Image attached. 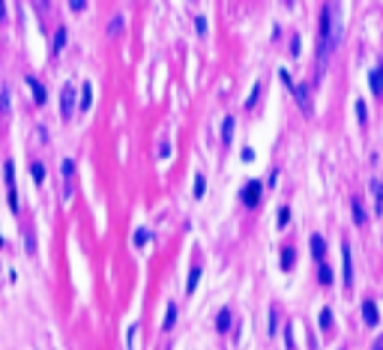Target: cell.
Wrapping results in <instances>:
<instances>
[{
    "label": "cell",
    "mask_w": 383,
    "mask_h": 350,
    "mask_svg": "<svg viewBox=\"0 0 383 350\" xmlns=\"http://www.w3.org/2000/svg\"><path fill=\"white\" fill-rule=\"evenodd\" d=\"M341 260H344V287H353V260H351V246H341Z\"/></svg>",
    "instance_id": "obj_3"
},
{
    "label": "cell",
    "mask_w": 383,
    "mask_h": 350,
    "mask_svg": "<svg viewBox=\"0 0 383 350\" xmlns=\"http://www.w3.org/2000/svg\"><path fill=\"white\" fill-rule=\"evenodd\" d=\"M0 246H3V237H0Z\"/></svg>",
    "instance_id": "obj_34"
},
{
    "label": "cell",
    "mask_w": 383,
    "mask_h": 350,
    "mask_svg": "<svg viewBox=\"0 0 383 350\" xmlns=\"http://www.w3.org/2000/svg\"><path fill=\"white\" fill-rule=\"evenodd\" d=\"M90 105H93V87L84 84V87H81V111H87Z\"/></svg>",
    "instance_id": "obj_14"
},
{
    "label": "cell",
    "mask_w": 383,
    "mask_h": 350,
    "mask_svg": "<svg viewBox=\"0 0 383 350\" xmlns=\"http://www.w3.org/2000/svg\"><path fill=\"white\" fill-rule=\"evenodd\" d=\"M198 278H201V267H192V272H189V278H186V293H189V296L195 293V287H198Z\"/></svg>",
    "instance_id": "obj_11"
},
{
    "label": "cell",
    "mask_w": 383,
    "mask_h": 350,
    "mask_svg": "<svg viewBox=\"0 0 383 350\" xmlns=\"http://www.w3.org/2000/svg\"><path fill=\"white\" fill-rule=\"evenodd\" d=\"M66 45V27L57 30V36H54V54H60V48Z\"/></svg>",
    "instance_id": "obj_19"
},
{
    "label": "cell",
    "mask_w": 383,
    "mask_h": 350,
    "mask_svg": "<svg viewBox=\"0 0 383 350\" xmlns=\"http://www.w3.org/2000/svg\"><path fill=\"white\" fill-rule=\"evenodd\" d=\"M147 242H150V231H147V227H138V231H135V246L144 249Z\"/></svg>",
    "instance_id": "obj_15"
},
{
    "label": "cell",
    "mask_w": 383,
    "mask_h": 350,
    "mask_svg": "<svg viewBox=\"0 0 383 350\" xmlns=\"http://www.w3.org/2000/svg\"><path fill=\"white\" fill-rule=\"evenodd\" d=\"M293 260H297V252H293V249H285V252H282V270H290Z\"/></svg>",
    "instance_id": "obj_16"
},
{
    "label": "cell",
    "mask_w": 383,
    "mask_h": 350,
    "mask_svg": "<svg viewBox=\"0 0 383 350\" xmlns=\"http://www.w3.org/2000/svg\"><path fill=\"white\" fill-rule=\"evenodd\" d=\"M362 320L368 323V326H377L380 323V314H377L374 300H362Z\"/></svg>",
    "instance_id": "obj_4"
},
{
    "label": "cell",
    "mask_w": 383,
    "mask_h": 350,
    "mask_svg": "<svg viewBox=\"0 0 383 350\" xmlns=\"http://www.w3.org/2000/svg\"><path fill=\"white\" fill-rule=\"evenodd\" d=\"M356 117H359V123H365V120H368V111H365V102H362V99L356 102Z\"/></svg>",
    "instance_id": "obj_26"
},
{
    "label": "cell",
    "mask_w": 383,
    "mask_h": 350,
    "mask_svg": "<svg viewBox=\"0 0 383 350\" xmlns=\"http://www.w3.org/2000/svg\"><path fill=\"white\" fill-rule=\"evenodd\" d=\"M257 93H260V84H255V87H252V96H249V102H246V105H249V108H252V105L257 102Z\"/></svg>",
    "instance_id": "obj_27"
},
{
    "label": "cell",
    "mask_w": 383,
    "mask_h": 350,
    "mask_svg": "<svg viewBox=\"0 0 383 350\" xmlns=\"http://www.w3.org/2000/svg\"><path fill=\"white\" fill-rule=\"evenodd\" d=\"M290 51H293V57H300V36L290 39Z\"/></svg>",
    "instance_id": "obj_29"
},
{
    "label": "cell",
    "mask_w": 383,
    "mask_h": 350,
    "mask_svg": "<svg viewBox=\"0 0 383 350\" xmlns=\"http://www.w3.org/2000/svg\"><path fill=\"white\" fill-rule=\"evenodd\" d=\"M0 114H9V87L3 84V90H0Z\"/></svg>",
    "instance_id": "obj_18"
},
{
    "label": "cell",
    "mask_w": 383,
    "mask_h": 350,
    "mask_svg": "<svg viewBox=\"0 0 383 350\" xmlns=\"http://www.w3.org/2000/svg\"><path fill=\"white\" fill-rule=\"evenodd\" d=\"M135 332H138V326H129V335H126L129 341H126V347H135Z\"/></svg>",
    "instance_id": "obj_30"
},
{
    "label": "cell",
    "mask_w": 383,
    "mask_h": 350,
    "mask_svg": "<svg viewBox=\"0 0 383 350\" xmlns=\"http://www.w3.org/2000/svg\"><path fill=\"white\" fill-rule=\"evenodd\" d=\"M33 180H36V183H45V168H42L39 162H33Z\"/></svg>",
    "instance_id": "obj_22"
},
{
    "label": "cell",
    "mask_w": 383,
    "mask_h": 350,
    "mask_svg": "<svg viewBox=\"0 0 383 350\" xmlns=\"http://www.w3.org/2000/svg\"><path fill=\"white\" fill-rule=\"evenodd\" d=\"M72 105H75V90H72V84H63V90H60V117L63 120L72 117Z\"/></svg>",
    "instance_id": "obj_2"
},
{
    "label": "cell",
    "mask_w": 383,
    "mask_h": 350,
    "mask_svg": "<svg viewBox=\"0 0 383 350\" xmlns=\"http://www.w3.org/2000/svg\"><path fill=\"white\" fill-rule=\"evenodd\" d=\"M278 78L285 81V87H287V90H293V87H297V84H293V75L287 72V69H282V72H278Z\"/></svg>",
    "instance_id": "obj_23"
},
{
    "label": "cell",
    "mask_w": 383,
    "mask_h": 350,
    "mask_svg": "<svg viewBox=\"0 0 383 350\" xmlns=\"http://www.w3.org/2000/svg\"><path fill=\"white\" fill-rule=\"evenodd\" d=\"M368 84H371V93H374V96H380V69H371Z\"/></svg>",
    "instance_id": "obj_17"
},
{
    "label": "cell",
    "mask_w": 383,
    "mask_h": 350,
    "mask_svg": "<svg viewBox=\"0 0 383 350\" xmlns=\"http://www.w3.org/2000/svg\"><path fill=\"white\" fill-rule=\"evenodd\" d=\"M318 278H320V285H329V282H333V270H329L326 264H320V272H318Z\"/></svg>",
    "instance_id": "obj_20"
},
{
    "label": "cell",
    "mask_w": 383,
    "mask_h": 350,
    "mask_svg": "<svg viewBox=\"0 0 383 350\" xmlns=\"http://www.w3.org/2000/svg\"><path fill=\"white\" fill-rule=\"evenodd\" d=\"M231 138H234V117H224V123H222V144L228 147Z\"/></svg>",
    "instance_id": "obj_10"
},
{
    "label": "cell",
    "mask_w": 383,
    "mask_h": 350,
    "mask_svg": "<svg viewBox=\"0 0 383 350\" xmlns=\"http://www.w3.org/2000/svg\"><path fill=\"white\" fill-rule=\"evenodd\" d=\"M174 323H177V305L168 302V311H165V320H162V329H171Z\"/></svg>",
    "instance_id": "obj_13"
},
{
    "label": "cell",
    "mask_w": 383,
    "mask_h": 350,
    "mask_svg": "<svg viewBox=\"0 0 383 350\" xmlns=\"http://www.w3.org/2000/svg\"><path fill=\"white\" fill-rule=\"evenodd\" d=\"M287 222H290V209H287V207H282V209H278V224L287 227Z\"/></svg>",
    "instance_id": "obj_25"
},
{
    "label": "cell",
    "mask_w": 383,
    "mask_h": 350,
    "mask_svg": "<svg viewBox=\"0 0 383 350\" xmlns=\"http://www.w3.org/2000/svg\"><path fill=\"white\" fill-rule=\"evenodd\" d=\"M351 209H353V222H356V224H365V222H368V216H365V207H362L359 198L351 201Z\"/></svg>",
    "instance_id": "obj_7"
},
{
    "label": "cell",
    "mask_w": 383,
    "mask_h": 350,
    "mask_svg": "<svg viewBox=\"0 0 383 350\" xmlns=\"http://www.w3.org/2000/svg\"><path fill=\"white\" fill-rule=\"evenodd\" d=\"M239 198H242V204H246V207H257L260 198H264V183H260V180H249Z\"/></svg>",
    "instance_id": "obj_1"
},
{
    "label": "cell",
    "mask_w": 383,
    "mask_h": 350,
    "mask_svg": "<svg viewBox=\"0 0 383 350\" xmlns=\"http://www.w3.org/2000/svg\"><path fill=\"white\" fill-rule=\"evenodd\" d=\"M69 6H72V9H75V12H81V9H84V6H87V0H72V3H69Z\"/></svg>",
    "instance_id": "obj_31"
},
{
    "label": "cell",
    "mask_w": 383,
    "mask_h": 350,
    "mask_svg": "<svg viewBox=\"0 0 383 350\" xmlns=\"http://www.w3.org/2000/svg\"><path fill=\"white\" fill-rule=\"evenodd\" d=\"M216 329H219V332H228V329H231V311H228V308H222V311H219Z\"/></svg>",
    "instance_id": "obj_12"
},
{
    "label": "cell",
    "mask_w": 383,
    "mask_h": 350,
    "mask_svg": "<svg viewBox=\"0 0 383 350\" xmlns=\"http://www.w3.org/2000/svg\"><path fill=\"white\" fill-rule=\"evenodd\" d=\"M204 189H207V183H204V177L198 174V177H195V198H204Z\"/></svg>",
    "instance_id": "obj_24"
},
{
    "label": "cell",
    "mask_w": 383,
    "mask_h": 350,
    "mask_svg": "<svg viewBox=\"0 0 383 350\" xmlns=\"http://www.w3.org/2000/svg\"><path fill=\"white\" fill-rule=\"evenodd\" d=\"M371 350H383V341H374V347Z\"/></svg>",
    "instance_id": "obj_33"
},
{
    "label": "cell",
    "mask_w": 383,
    "mask_h": 350,
    "mask_svg": "<svg viewBox=\"0 0 383 350\" xmlns=\"http://www.w3.org/2000/svg\"><path fill=\"white\" fill-rule=\"evenodd\" d=\"M3 18H6V3L0 0V21H3Z\"/></svg>",
    "instance_id": "obj_32"
},
{
    "label": "cell",
    "mask_w": 383,
    "mask_h": 350,
    "mask_svg": "<svg viewBox=\"0 0 383 350\" xmlns=\"http://www.w3.org/2000/svg\"><path fill=\"white\" fill-rule=\"evenodd\" d=\"M24 84L33 90V99H36V105H45V99H48V96H45V87H42L36 78H24Z\"/></svg>",
    "instance_id": "obj_6"
},
{
    "label": "cell",
    "mask_w": 383,
    "mask_h": 350,
    "mask_svg": "<svg viewBox=\"0 0 383 350\" xmlns=\"http://www.w3.org/2000/svg\"><path fill=\"white\" fill-rule=\"evenodd\" d=\"M311 255H315L318 260H323V255H326V242H323V237H320V234L311 237Z\"/></svg>",
    "instance_id": "obj_8"
},
{
    "label": "cell",
    "mask_w": 383,
    "mask_h": 350,
    "mask_svg": "<svg viewBox=\"0 0 383 350\" xmlns=\"http://www.w3.org/2000/svg\"><path fill=\"white\" fill-rule=\"evenodd\" d=\"M293 96H297V102H300L303 114H311V105H308V93H305V87H293Z\"/></svg>",
    "instance_id": "obj_9"
},
{
    "label": "cell",
    "mask_w": 383,
    "mask_h": 350,
    "mask_svg": "<svg viewBox=\"0 0 383 350\" xmlns=\"http://www.w3.org/2000/svg\"><path fill=\"white\" fill-rule=\"evenodd\" d=\"M63 198H72V189H69V180H72V174H75V165L72 159H63Z\"/></svg>",
    "instance_id": "obj_5"
},
{
    "label": "cell",
    "mask_w": 383,
    "mask_h": 350,
    "mask_svg": "<svg viewBox=\"0 0 383 350\" xmlns=\"http://www.w3.org/2000/svg\"><path fill=\"white\" fill-rule=\"evenodd\" d=\"M329 326H333V311L323 308V311H320V329H329Z\"/></svg>",
    "instance_id": "obj_21"
},
{
    "label": "cell",
    "mask_w": 383,
    "mask_h": 350,
    "mask_svg": "<svg viewBox=\"0 0 383 350\" xmlns=\"http://www.w3.org/2000/svg\"><path fill=\"white\" fill-rule=\"evenodd\" d=\"M195 27H198V33L204 36V33H207V18H201V15H198V18H195Z\"/></svg>",
    "instance_id": "obj_28"
}]
</instances>
